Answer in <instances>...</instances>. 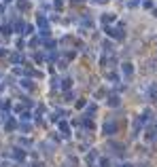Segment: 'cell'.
I'll return each instance as SVG.
<instances>
[{
  "label": "cell",
  "mask_w": 157,
  "mask_h": 167,
  "mask_svg": "<svg viewBox=\"0 0 157 167\" xmlns=\"http://www.w3.org/2000/svg\"><path fill=\"white\" fill-rule=\"evenodd\" d=\"M106 34H109L110 38H117V40H123V38H125L123 25H121V28H109V25H106Z\"/></svg>",
  "instance_id": "cell-1"
},
{
  "label": "cell",
  "mask_w": 157,
  "mask_h": 167,
  "mask_svg": "<svg viewBox=\"0 0 157 167\" xmlns=\"http://www.w3.org/2000/svg\"><path fill=\"white\" fill-rule=\"evenodd\" d=\"M102 131H104V135H115L117 133V123L115 121H106L104 127H102Z\"/></svg>",
  "instance_id": "cell-2"
},
{
  "label": "cell",
  "mask_w": 157,
  "mask_h": 167,
  "mask_svg": "<svg viewBox=\"0 0 157 167\" xmlns=\"http://www.w3.org/2000/svg\"><path fill=\"white\" fill-rule=\"evenodd\" d=\"M121 72H123V76H125V78H132V74H134V66L130 64V61H125V64L121 66Z\"/></svg>",
  "instance_id": "cell-3"
},
{
  "label": "cell",
  "mask_w": 157,
  "mask_h": 167,
  "mask_svg": "<svg viewBox=\"0 0 157 167\" xmlns=\"http://www.w3.org/2000/svg\"><path fill=\"white\" fill-rule=\"evenodd\" d=\"M106 104H109L110 108H117L121 104V99H119V95H115V93H113V95H109V99H106Z\"/></svg>",
  "instance_id": "cell-4"
},
{
  "label": "cell",
  "mask_w": 157,
  "mask_h": 167,
  "mask_svg": "<svg viewBox=\"0 0 157 167\" xmlns=\"http://www.w3.org/2000/svg\"><path fill=\"white\" fill-rule=\"evenodd\" d=\"M149 99L157 102V83H153L151 87H149Z\"/></svg>",
  "instance_id": "cell-5"
},
{
  "label": "cell",
  "mask_w": 157,
  "mask_h": 167,
  "mask_svg": "<svg viewBox=\"0 0 157 167\" xmlns=\"http://www.w3.org/2000/svg\"><path fill=\"white\" fill-rule=\"evenodd\" d=\"M140 127H142V121H140V116H136V119H134V129H132V135H138Z\"/></svg>",
  "instance_id": "cell-6"
},
{
  "label": "cell",
  "mask_w": 157,
  "mask_h": 167,
  "mask_svg": "<svg viewBox=\"0 0 157 167\" xmlns=\"http://www.w3.org/2000/svg\"><path fill=\"white\" fill-rule=\"evenodd\" d=\"M117 19V15H113V13H106V15H102V24L106 25V24H113Z\"/></svg>",
  "instance_id": "cell-7"
},
{
  "label": "cell",
  "mask_w": 157,
  "mask_h": 167,
  "mask_svg": "<svg viewBox=\"0 0 157 167\" xmlns=\"http://www.w3.org/2000/svg\"><path fill=\"white\" fill-rule=\"evenodd\" d=\"M60 131H62L64 138H68V135H70V127H68V123H64V121H62V123H60Z\"/></svg>",
  "instance_id": "cell-8"
},
{
  "label": "cell",
  "mask_w": 157,
  "mask_h": 167,
  "mask_svg": "<svg viewBox=\"0 0 157 167\" xmlns=\"http://www.w3.org/2000/svg\"><path fill=\"white\" fill-rule=\"evenodd\" d=\"M104 76H106V81H110V83H117V81H119V76H117L115 72H106Z\"/></svg>",
  "instance_id": "cell-9"
},
{
  "label": "cell",
  "mask_w": 157,
  "mask_h": 167,
  "mask_svg": "<svg viewBox=\"0 0 157 167\" xmlns=\"http://www.w3.org/2000/svg\"><path fill=\"white\" fill-rule=\"evenodd\" d=\"M113 57H102V61H100V64H102V66H104V68H110V66H113Z\"/></svg>",
  "instance_id": "cell-10"
},
{
  "label": "cell",
  "mask_w": 157,
  "mask_h": 167,
  "mask_svg": "<svg viewBox=\"0 0 157 167\" xmlns=\"http://www.w3.org/2000/svg\"><path fill=\"white\" fill-rule=\"evenodd\" d=\"M13 156H15V159H24V150H19V148H15V150H13Z\"/></svg>",
  "instance_id": "cell-11"
},
{
  "label": "cell",
  "mask_w": 157,
  "mask_h": 167,
  "mask_svg": "<svg viewBox=\"0 0 157 167\" xmlns=\"http://www.w3.org/2000/svg\"><path fill=\"white\" fill-rule=\"evenodd\" d=\"M102 47H104V51H113V42H110V40H104V42H102Z\"/></svg>",
  "instance_id": "cell-12"
},
{
  "label": "cell",
  "mask_w": 157,
  "mask_h": 167,
  "mask_svg": "<svg viewBox=\"0 0 157 167\" xmlns=\"http://www.w3.org/2000/svg\"><path fill=\"white\" fill-rule=\"evenodd\" d=\"M151 119V112H149V110H145V112H142V116H140V121H142V125H145L146 121Z\"/></svg>",
  "instance_id": "cell-13"
},
{
  "label": "cell",
  "mask_w": 157,
  "mask_h": 167,
  "mask_svg": "<svg viewBox=\"0 0 157 167\" xmlns=\"http://www.w3.org/2000/svg\"><path fill=\"white\" fill-rule=\"evenodd\" d=\"M11 59L15 61V64H19V61H24V55H21V53H15V55H13Z\"/></svg>",
  "instance_id": "cell-14"
},
{
  "label": "cell",
  "mask_w": 157,
  "mask_h": 167,
  "mask_svg": "<svg viewBox=\"0 0 157 167\" xmlns=\"http://www.w3.org/2000/svg\"><path fill=\"white\" fill-rule=\"evenodd\" d=\"M142 2H145V0H130L127 4H130L132 9H136V7H138V4H142Z\"/></svg>",
  "instance_id": "cell-15"
},
{
  "label": "cell",
  "mask_w": 157,
  "mask_h": 167,
  "mask_svg": "<svg viewBox=\"0 0 157 167\" xmlns=\"http://www.w3.org/2000/svg\"><path fill=\"white\" fill-rule=\"evenodd\" d=\"M21 85H24L25 89H32V87H34V85H32V81H28V78H24V81H21Z\"/></svg>",
  "instance_id": "cell-16"
},
{
  "label": "cell",
  "mask_w": 157,
  "mask_h": 167,
  "mask_svg": "<svg viewBox=\"0 0 157 167\" xmlns=\"http://www.w3.org/2000/svg\"><path fill=\"white\" fill-rule=\"evenodd\" d=\"M7 129H9V131H11V129H15V121H13V119L7 121Z\"/></svg>",
  "instance_id": "cell-17"
},
{
  "label": "cell",
  "mask_w": 157,
  "mask_h": 167,
  "mask_svg": "<svg viewBox=\"0 0 157 167\" xmlns=\"http://www.w3.org/2000/svg\"><path fill=\"white\" fill-rule=\"evenodd\" d=\"M70 85H72V81H70V78H66V81L62 83V87H64V89H70Z\"/></svg>",
  "instance_id": "cell-18"
},
{
  "label": "cell",
  "mask_w": 157,
  "mask_h": 167,
  "mask_svg": "<svg viewBox=\"0 0 157 167\" xmlns=\"http://www.w3.org/2000/svg\"><path fill=\"white\" fill-rule=\"evenodd\" d=\"M100 165H102V167H109L110 163H109V161H106V159H102V161H100Z\"/></svg>",
  "instance_id": "cell-19"
},
{
  "label": "cell",
  "mask_w": 157,
  "mask_h": 167,
  "mask_svg": "<svg viewBox=\"0 0 157 167\" xmlns=\"http://www.w3.org/2000/svg\"><path fill=\"white\" fill-rule=\"evenodd\" d=\"M94 4H106V0H91Z\"/></svg>",
  "instance_id": "cell-20"
},
{
  "label": "cell",
  "mask_w": 157,
  "mask_h": 167,
  "mask_svg": "<svg viewBox=\"0 0 157 167\" xmlns=\"http://www.w3.org/2000/svg\"><path fill=\"white\" fill-rule=\"evenodd\" d=\"M121 167H132V165H127V163H123V165H121Z\"/></svg>",
  "instance_id": "cell-21"
},
{
  "label": "cell",
  "mask_w": 157,
  "mask_h": 167,
  "mask_svg": "<svg viewBox=\"0 0 157 167\" xmlns=\"http://www.w3.org/2000/svg\"><path fill=\"white\" fill-rule=\"evenodd\" d=\"M76 2H83V0H76Z\"/></svg>",
  "instance_id": "cell-22"
}]
</instances>
